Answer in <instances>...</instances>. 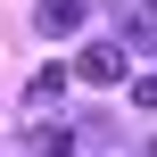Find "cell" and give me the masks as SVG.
I'll return each instance as SVG.
<instances>
[{
	"label": "cell",
	"mask_w": 157,
	"mask_h": 157,
	"mask_svg": "<svg viewBox=\"0 0 157 157\" xmlns=\"http://www.w3.org/2000/svg\"><path fill=\"white\" fill-rule=\"evenodd\" d=\"M75 75H83V83H124V41H91V50L75 58Z\"/></svg>",
	"instance_id": "obj_1"
},
{
	"label": "cell",
	"mask_w": 157,
	"mask_h": 157,
	"mask_svg": "<svg viewBox=\"0 0 157 157\" xmlns=\"http://www.w3.org/2000/svg\"><path fill=\"white\" fill-rule=\"evenodd\" d=\"M33 25H41V33H75V25H83V0H41Z\"/></svg>",
	"instance_id": "obj_2"
},
{
	"label": "cell",
	"mask_w": 157,
	"mask_h": 157,
	"mask_svg": "<svg viewBox=\"0 0 157 157\" xmlns=\"http://www.w3.org/2000/svg\"><path fill=\"white\" fill-rule=\"evenodd\" d=\"M25 149H33V157H75V132H58V124H41V132H33Z\"/></svg>",
	"instance_id": "obj_3"
},
{
	"label": "cell",
	"mask_w": 157,
	"mask_h": 157,
	"mask_svg": "<svg viewBox=\"0 0 157 157\" xmlns=\"http://www.w3.org/2000/svg\"><path fill=\"white\" fill-rule=\"evenodd\" d=\"M124 33H132V41H141V50H157V0H141V8H132V17H124Z\"/></svg>",
	"instance_id": "obj_4"
},
{
	"label": "cell",
	"mask_w": 157,
	"mask_h": 157,
	"mask_svg": "<svg viewBox=\"0 0 157 157\" xmlns=\"http://www.w3.org/2000/svg\"><path fill=\"white\" fill-rule=\"evenodd\" d=\"M58 91H66V66H41V75H33V91H25V99H33V108H50V99H58Z\"/></svg>",
	"instance_id": "obj_5"
},
{
	"label": "cell",
	"mask_w": 157,
	"mask_h": 157,
	"mask_svg": "<svg viewBox=\"0 0 157 157\" xmlns=\"http://www.w3.org/2000/svg\"><path fill=\"white\" fill-rule=\"evenodd\" d=\"M149 157H157V141H149Z\"/></svg>",
	"instance_id": "obj_6"
}]
</instances>
